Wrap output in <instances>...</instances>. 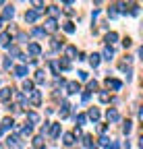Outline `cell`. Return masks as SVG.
Instances as JSON below:
<instances>
[{
	"instance_id": "6da1fadb",
	"label": "cell",
	"mask_w": 143,
	"mask_h": 149,
	"mask_svg": "<svg viewBox=\"0 0 143 149\" xmlns=\"http://www.w3.org/2000/svg\"><path fill=\"white\" fill-rule=\"evenodd\" d=\"M56 27H58V25H56V19H48V21H46V27H44V33H46V31H48V33H54Z\"/></svg>"
},
{
	"instance_id": "7a4b0ae2",
	"label": "cell",
	"mask_w": 143,
	"mask_h": 149,
	"mask_svg": "<svg viewBox=\"0 0 143 149\" xmlns=\"http://www.w3.org/2000/svg\"><path fill=\"white\" fill-rule=\"evenodd\" d=\"M13 93H15V89H13V87H4L2 91H0V100H2V102H8Z\"/></svg>"
},
{
	"instance_id": "3957f363",
	"label": "cell",
	"mask_w": 143,
	"mask_h": 149,
	"mask_svg": "<svg viewBox=\"0 0 143 149\" xmlns=\"http://www.w3.org/2000/svg\"><path fill=\"white\" fill-rule=\"evenodd\" d=\"M106 118H108V122H116L120 116H118V110H114V108H110L108 112H106Z\"/></svg>"
},
{
	"instance_id": "277c9868",
	"label": "cell",
	"mask_w": 143,
	"mask_h": 149,
	"mask_svg": "<svg viewBox=\"0 0 143 149\" xmlns=\"http://www.w3.org/2000/svg\"><path fill=\"white\" fill-rule=\"evenodd\" d=\"M106 85H108L110 89H114V91H118V89L122 87V83H120L118 79H106Z\"/></svg>"
},
{
	"instance_id": "5b68a950",
	"label": "cell",
	"mask_w": 143,
	"mask_h": 149,
	"mask_svg": "<svg viewBox=\"0 0 143 149\" xmlns=\"http://www.w3.org/2000/svg\"><path fill=\"white\" fill-rule=\"evenodd\" d=\"M31 104L33 106H40L42 104V91H33L31 93Z\"/></svg>"
},
{
	"instance_id": "8992f818",
	"label": "cell",
	"mask_w": 143,
	"mask_h": 149,
	"mask_svg": "<svg viewBox=\"0 0 143 149\" xmlns=\"http://www.w3.org/2000/svg\"><path fill=\"white\" fill-rule=\"evenodd\" d=\"M66 89H68V93H79V91H81V85L75 83V81H70V83L66 85Z\"/></svg>"
},
{
	"instance_id": "52a82bcc",
	"label": "cell",
	"mask_w": 143,
	"mask_h": 149,
	"mask_svg": "<svg viewBox=\"0 0 143 149\" xmlns=\"http://www.w3.org/2000/svg\"><path fill=\"white\" fill-rule=\"evenodd\" d=\"M25 74H27V66L25 64H21V66L15 68V77H25Z\"/></svg>"
},
{
	"instance_id": "ba28073f",
	"label": "cell",
	"mask_w": 143,
	"mask_h": 149,
	"mask_svg": "<svg viewBox=\"0 0 143 149\" xmlns=\"http://www.w3.org/2000/svg\"><path fill=\"white\" fill-rule=\"evenodd\" d=\"M35 19H38V13H35V10H27V13H25V21H27V23H33Z\"/></svg>"
},
{
	"instance_id": "9c48e42d",
	"label": "cell",
	"mask_w": 143,
	"mask_h": 149,
	"mask_svg": "<svg viewBox=\"0 0 143 149\" xmlns=\"http://www.w3.org/2000/svg\"><path fill=\"white\" fill-rule=\"evenodd\" d=\"M89 64H91L93 68L100 66V54H91V56H89Z\"/></svg>"
},
{
	"instance_id": "30bf717a",
	"label": "cell",
	"mask_w": 143,
	"mask_h": 149,
	"mask_svg": "<svg viewBox=\"0 0 143 149\" xmlns=\"http://www.w3.org/2000/svg\"><path fill=\"white\" fill-rule=\"evenodd\" d=\"M40 52H42L40 44H29V54H33V56H38Z\"/></svg>"
},
{
	"instance_id": "8fae6325",
	"label": "cell",
	"mask_w": 143,
	"mask_h": 149,
	"mask_svg": "<svg viewBox=\"0 0 143 149\" xmlns=\"http://www.w3.org/2000/svg\"><path fill=\"white\" fill-rule=\"evenodd\" d=\"M73 143H75V135H73V133H66V135H64V145L70 147Z\"/></svg>"
},
{
	"instance_id": "7c38bea8",
	"label": "cell",
	"mask_w": 143,
	"mask_h": 149,
	"mask_svg": "<svg viewBox=\"0 0 143 149\" xmlns=\"http://www.w3.org/2000/svg\"><path fill=\"white\" fill-rule=\"evenodd\" d=\"M112 56H114V50H112L110 46H106V50H104V60H112Z\"/></svg>"
},
{
	"instance_id": "4fadbf2b",
	"label": "cell",
	"mask_w": 143,
	"mask_h": 149,
	"mask_svg": "<svg viewBox=\"0 0 143 149\" xmlns=\"http://www.w3.org/2000/svg\"><path fill=\"white\" fill-rule=\"evenodd\" d=\"M116 40H118V35H116L114 31H110L108 35H106V44H108V46H110V44H114Z\"/></svg>"
},
{
	"instance_id": "5bb4252c",
	"label": "cell",
	"mask_w": 143,
	"mask_h": 149,
	"mask_svg": "<svg viewBox=\"0 0 143 149\" xmlns=\"http://www.w3.org/2000/svg\"><path fill=\"white\" fill-rule=\"evenodd\" d=\"M33 147L35 149H44V137H35L33 139Z\"/></svg>"
},
{
	"instance_id": "9a60e30c",
	"label": "cell",
	"mask_w": 143,
	"mask_h": 149,
	"mask_svg": "<svg viewBox=\"0 0 143 149\" xmlns=\"http://www.w3.org/2000/svg\"><path fill=\"white\" fill-rule=\"evenodd\" d=\"M89 118H91V120H98V118H100V110H98V108H89Z\"/></svg>"
},
{
	"instance_id": "2e32d148",
	"label": "cell",
	"mask_w": 143,
	"mask_h": 149,
	"mask_svg": "<svg viewBox=\"0 0 143 149\" xmlns=\"http://www.w3.org/2000/svg\"><path fill=\"white\" fill-rule=\"evenodd\" d=\"M27 120H29L31 124H35V122H40V116L35 114V112H29V114H27Z\"/></svg>"
},
{
	"instance_id": "e0dca14e",
	"label": "cell",
	"mask_w": 143,
	"mask_h": 149,
	"mask_svg": "<svg viewBox=\"0 0 143 149\" xmlns=\"http://www.w3.org/2000/svg\"><path fill=\"white\" fill-rule=\"evenodd\" d=\"M83 145L89 147V149H93V141H91V135H85L83 137Z\"/></svg>"
},
{
	"instance_id": "ac0fdd59",
	"label": "cell",
	"mask_w": 143,
	"mask_h": 149,
	"mask_svg": "<svg viewBox=\"0 0 143 149\" xmlns=\"http://www.w3.org/2000/svg\"><path fill=\"white\" fill-rule=\"evenodd\" d=\"M23 91L25 93H33V83L31 81H23Z\"/></svg>"
},
{
	"instance_id": "d6986e66",
	"label": "cell",
	"mask_w": 143,
	"mask_h": 149,
	"mask_svg": "<svg viewBox=\"0 0 143 149\" xmlns=\"http://www.w3.org/2000/svg\"><path fill=\"white\" fill-rule=\"evenodd\" d=\"M110 100H112V97H110V93H108V91H102V93H100V102H104V104H108Z\"/></svg>"
},
{
	"instance_id": "ffe728a7",
	"label": "cell",
	"mask_w": 143,
	"mask_h": 149,
	"mask_svg": "<svg viewBox=\"0 0 143 149\" xmlns=\"http://www.w3.org/2000/svg\"><path fill=\"white\" fill-rule=\"evenodd\" d=\"M50 135H52V137H58V135H60V124H52Z\"/></svg>"
},
{
	"instance_id": "44dd1931",
	"label": "cell",
	"mask_w": 143,
	"mask_h": 149,
	"mask_svg": "<svg viewBox=\"0 0 143 149\" xmlns=\"http://www.w3.org/2000/svg\"><path fill=\"white\" fill-rule=\"evenodd\" d=\"M68 102H62V110H60V118H66V114H68Z\"/></svg>"
},
{
	"instance_id": "7402d4cb",
	"label": "cell",
	"mask_w": 143,
	"mask_h": 149,
	"mask_svg": "<svg viewBox=\"0 0 143 149\" xmlns=\"http://www.w3.org/2000/svg\"><path fill=\"white\" fill-rule=\"evenodd\" d=\"M8 40H10V33H2V35H0V44L6 46V48H8Z\"/></svg>"
},
{
	"instance_id": "603a6c76",
	"label": "cell",
	"mask_w": 143,
	"mask_h": 149,
	"mask_svg": "<svg viewBox=\"0 0 143 149\" xmlns=\"http://www.w3.org/2000/svg\"><path fill=\"white\" fill-rule=\"evenodd\" d=\"M66 56H68V58H75V56H77V48L75 46H68L66 48Z\"/></svg>"
},
{
	"instance_id": "cb8c5ba5",
	"label": "cell",
	"mask_w": 143,
	"mask_h": 149,
	"mask_svg": "<svg viewBox=\"0 0 143 149\" xmlns=\"http://www.w3.org/2000/svg\"><path fill=\"white\" fill-rule=\"evenodd\" d=\"M13 126H15L13 118H4V120H2V126H0V128H13Z\"/></svg>"
},
{
	"instance_id": "d4e9b609",
	"label": "cell",
	"mask_w": 143,
	"mask_h": 149,
	"mask_svg": "<svg viewBox=\"0 0 143 149\" xmlns=\"http://www.w3.org/2000/svg\"><path fill=\"white\" fill-rule=\"evenodd\" d=\"M108 15L114 19V17H118V4H112L110 8H108Z\"/></svg>"
},
{
	"instance_id": "484cf974",
	"label": "cell",
	"mask_w": 143,
	"mask_h": 149,
	"mask_svg": "<svg viewBox=\"0 0 143 149\" xmlns=\"http://www.w3.org/2000/svg\"><path fill=\"white\" fill-rule=\"evenodd\" d=\"M13 15H15V8L8 4V6L4 8V19H13Z\"/></svg>"
},
{
	"instance_id": "4316f807",
	"label": "cell",
	"mask_w": 143,
	"mask_h": 149,
	"mask_svg": "<svg viewBox=\"0 0 143 149\" xmlns=\"http://www.w3.org/2000/svg\"><path fill=\"white\" fill-rule=\"evenodd\" d=\"M62 27H64V31H66V33H75V25L70 23V21H66V23H64Z\"/></svg>"
},
{
	"instance_id": "83f0119b",
	"label": "cell",
	"mask_w": 143,
	"mask_h": 149,
	"mask_svg": "<svg viewBox=\"0 0 143 149\" xmlns=\"http://www.w3.org/2000/svg\"><path fill=\"white\" fill-rule=\"evenodd\" d=\"M110 143H112V141L106 137V135H102V137H100V145H102V147H110Z\"/></svg>"
},
{
	"instance_id": "f1b7e54d",
	"label": "cell",
	"mask_w": 143,
	"mask_h": 149,
	"mask_svg": "<svg viewBox=\"0 0 143 149\" xmlns=\"http://www.w3.org/2000/svg\"><path fill=\"white\" fill-rule=\"evenodd\" d=\"M48 13H50L52 17H56V15L60 13V8H58V6H50V8H48Z\"/></svg>"
},
{
	"instance_id": "f546056e",
	"label": "cell",
	"mask_w": 143,
	"mask_h": 149,
	"mask_svg": "<svg viewBox=\"0 0 143 149\" xmlns=\"http://www.w3.org/2000/svg\"><path fill=\"white\" fill-rule=\"evenodd\" d=\"M87 89H89V91H96V89H98V81H89V83H87Z\"/></svg>"
},
{
	"instance_id": "4dcf8cb0",
	"label": "cell",
	"mask_w": 143,
	"mask_h": 149,
	"mask_svg": "<svg viewBox=\"0 0 143 149\" xmlns=\"http://www.w3.org/2000/svg\"><path fill=\"white\" fill-rule=\"evenodd\" d=\"M6 50H8V52H10L13 56H19V48H17V46H8Z\"/></svg>"
},
{
	"instance_id": "1f68e13d",
	"label": "cell",
	"mask_w": 143,
	"mask_h": 149,
	"mask_svg": "<svg viewBox=\"0 0 143 149\" xmlns=\"http://www.w3.org/2000/svg\"><path fill=\"white\" fill-rule=\"evenodd\" d=\"M35 81H38V83L44 81V70H38V72H35Z\"/></svg>"
},
{
	"instance_id": "d6a6232c",
	"label": "cell",
	"mask_w": 143,
	"mask_h": 149,
	"mask_svg": "<svg viewBox=\"0 0 143 149\" xmlns=\"http://www.w3.org/2000/svg\"><path fill=\"white\" fill-rule=\"evenodd\" d=\"M131 124H133V122H129V120H127V122H124V126H122V130H124V133H127V135L131 133V128H133Z\"/></svg>"
},
{
	"instance_id": "836d02e7",
	"label": "cell",
	"mask_w": 143,
	"mask_h": 149,
	"mask_svg": "<svg viewBox=\"0 0 143 149\" xmlns=\"http://www.w3.org/2000/svg\"><path fill=\"white\" fill-rule=\"evenodd\" d=\"M10 66H13V60H10V56H6V58H4V68L8 70Z\"/></svg>"
},
{
	"instance_id": "e575fe53",
	"label": "cell",
	"mask_w": 143,
	"mask_h": 149,
	"mask_svg": "<svg viewBox=\"0 0 143 149\" xmlns=\"http://www.w3.org/2000/svg\"><path fill=\"white\" fill-rule=\"evenodd\" d=\"M77 122H79V124H85V122H87V116H85V114H79V116H77Z\"/></svg>"
},
{
	"instance_id": "d590c367",
	"label": "cell",
	"mask_w": 143,
	"mask_h": 149,
	"mask_svg": "<svg viewBox=\"0 0 143 149\" xmlns=\"http://www.w3.org/2000/svg\"><path fill=\"white\" fill-rule=\"evenodd\" d=\"M77 74H79V79H81V81H87V77H89V74H87L85 70H79Z\"/></svg>"
},
{
	"instance_id": "8d00e7d4",
	"label": "cell",
	"mask_w": 143,
	"mask_h": 149,
	"mask_svg": "<svg viewBox=\"0 0 143 149\" xmlns=\"http://www.w3.org/2000/svg\"><path fill=\"white\" fill-rule=\"evenodd\" d=\"M131 44H133V40H131V37H124V40H122V46H124V48H129Z\"/></svg>"
},
{
	"instance_id": "74e56055",
	"label": "cell",
	"mask_w": 143,
	"mask_h": 149,
	"mask_svg": "<svg viewBox=\"0 0 143 149\" xmlns=\"http://www.w3.org/2000/svg\"><path fill=\"white\" fill-rule=\"evenodd\" d=\"M33 35H38V37H42V35H44V29H40V27H38V29H33Z\"/></svg>"
},
{
	"instance_id": "f35d334b",
	"label": "cell",
	"mask_w": 143,
	"mask_h": 149,
	"mask_svg": "<svg viewBox=\"0 0 143 149\" xmlns=\"http://www.w3.org/2000/svg\"><path fill=\"white\" fill-rule=\"evenodd\" d=\"M110 149H118V141H112V147Z\"/></svg>"
},
{
	"instance_id": "ab89813d",
	"label": "cell",
	"mask_w": 143,
	"mask_h": 149,
	"mask_svg": "<svg viewBox=\"0 0 143 149\" xmlns=\"http://www.w3.org/2000/svg\"><path fill=\"white\" fill-rule=\"evenodd\" d=\"M0 27H2V19H0Z\"/></svg>"
},
{
	"instance_id": "60d3db41",
	"label": "cell",
	"mask_w": 143,
	"mask_h": 149,
	"mask_svg": "<svg viewBox=\"0 0 143 149\" xmlns=\"http://www.w3.org/2000/svg\"><path fill=\"white\" fill-rule=\"evenodd\" d=\"M0 133H2V128H0Z\"/></svg>"
}]
</instances>
